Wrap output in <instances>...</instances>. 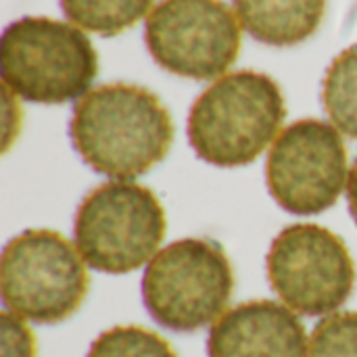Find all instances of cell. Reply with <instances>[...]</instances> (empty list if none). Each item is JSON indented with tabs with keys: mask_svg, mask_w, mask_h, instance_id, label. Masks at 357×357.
I'll use <instances>...</instances> for the list:
<instances>
[{
	"mask_svg": "<svg viewBox=\"0 0 357 357\" xmlns=\"http://www.w3.org/2000/svg\"><path fill=\"white\" fill-rule=\"evenodd\" d=\"M266 180L272 199L293 215H318L331 209L349 180L339 130L320 119L287 126L268 155Z\"/></svg>",
	"mask_w": 357,
	"mask_h": 357,
	"instance_id": "9c48e42d",
	"label": "cell"
},
{
	"mask_svg": "<svg viewBox=\"0 0 357 357\" xmlns=\"http://www.w3.org/2000/svg\"><path fill=\"white\" fill-rule=\"evenodd\" d=\"M266 266L274 293L303 316L337 312L356 287L349 249L335 232L318 224L284 228L272 241Z\"/></svg>",
	"mask_w": 357,
	"mask_h": 357,
	"instance_id": "52a82bcc",
	"label": "cell"
},
{
	"mask_svg": "<svg viewBox=\"0 0 357 357\" xmlns=\"http://www.w3.org/2000/svg\"><path fill=\"white\" fill-rule=\"evenodd\" d=\"M153 0H61L65 17L84 31L113 38L138 23Z\"/></svg>",
	"mask_w": 357,
	"mask_h": 357,
	"instance_id": "4fadbf2b",
	"label": "cell"
},
{
	"mask_svg": "<svg viewBox=\"0 0 357 357\" xmlns=\"http://www.w3.org/2000/svg\"><path fill=\"white\" fill-rule=\"evenodd\" d=\"M88 357H178L172 345L142 326H115L94 339Z\"/></svg>",
	"mask_w": 357,
	"mask_h": 357,
	"instance_id": "5bb4252c",
	"label": "cell"
},
{
	"mask_svg": "<svg viewBox=\"0 0 357 357\" xmlns=\"http://www.w3.org/2000/svg\"><path fill=\"white\" fill-rule=\"evenodd\" d=\"M4 88L38 105H63L90 92L98 56L90 38L50 17H21L0 40Z\"/></svg>",
	"mask_w": 357,
	"mask_h": 357,
	"instance_id": "3957f363",
	"label": "cell"
},
{
	"mask_svg": "<svg viewBox=\"0 0 357 357\" xmlns=\"http://www.w3.org/2000/svg\"><path fill=\"white\" fill-rule=\"evenodd\" d=\"M234 274L224 249L209 238L169 243L149 261L142 301L151 318L174 333H195L224 316Z\"/></svg>",
	"mask_w": 357,
	"mask_h": 357,
	"instance_id": "277c9868",
	"label": "cell"
},
{
	"mask_svg": "<svg viewBox=\"0 0 357 357\" xmlns=\"http://www.w3.org/2000/svg\"><path fill=\"white\" fill-rule=\"evenodd\" d=\"M69 136L96 174L132 180L165 159L174 123L157 94L119 82L92 88L75 102Z\"/></svg>",
	"mask_w": 357,
	"mask_h": 357,
	"instance_id": "6da1fadb",
	"label": "cell"
},
{
	"mask_svg": "<svg viewBox=\"0 0 357 357\" xmlns=\"http://www.w3.org/2000/svg\"><path fill=\"white\" fill-rule=\"evenodd\" d=\"M307 335L291 307L249 301L226 312L207 339L209 357H307Z\"/></svg>",
	"mask_w": 357,
	"mask_h": 357,
	"instance_id": "30bf717a",
	"label": "cell"
},
{
	"mask_svg": "<svg viewBox=\"0 0 357 357\" xmlns=\"http://www.w3.org/2000/svg\"><path fill=\"white\" fill-rule=\"evenodd\" d=\"M165 228V211L153 190L113 180L96 186L79 203L73 238L88 268L128 274L157 255Z\"/></svg>",
	"mask_w": 357,
	"mask_h": 357,
	"instance_id": "5b68a950",
	"label": "cell"
},
{
	"mask_svg": "<svg viewBox=\"0 0 357 357\" xmlns=\"http://www.w3.org/2000/svg\"><path fill=\"white\" fill-rule=\"evenodd\" d=\"M284 117L280 86L266 73L241 69L218 77L192 102L188 142L205 163L243 167L278 138Z\"/></svg>",
	"mask_w": 357,
	"mask_h": 357,
	"instance_id": "7a4b0ae2",
	"label": "cell"
},
{
	"mask_svg": "<svg viewBox=\"0 0 357 357\" xmlns=\"http://www.w3.org/2000/svg\"><path fill=\"white\" fill-rule=\"evenodd\" d=\"M2 357H36V339L23 320L10 312L2 314Z\"/></svg>",
	"mask_w": 357,
	"mask_h": 357,
	"instance_id": "2e32d148",
	"label": "cell"
},
{
	"mask_svg": "<svg viewBox=\"0 0 357 357\" xmlns=\"http://www.w3.org/2000/svg\"><path fill=\"white\" fill-rule=\"evenodd\" d=\"M307 357H357V312L331 314L310 337Z\"/></svg>",
	"mask_w": 357,
	"mask_h": 357,
	"instance_id": "9a60e30c",
	"label": "cell"
},
{
	"mask_svg": "<svg viewBox=\"0 0 357 357\" xmlns=\"http://www.w3.org/2000/svg\"><path fill=\"white\" fill-rule=\"evenodd\" d=\"M241 27L268 46H295L314 36L326 0H232Z\"/></svg>",
	"mask_w": 357,
	"mask_h": 357,
	"instance_id": "8fae6325",
	"label": "cell"
},
{
	"mask_svg": "<svg viewBox=\"0 0 357 357\" xmlns=\"http://www.w3.org/2000/svg\"><path fill=\"white\" fill-rule=\"evenodd\" d=\"M347 203H349V213L357 224V159L351 165L349 180H347Z\"/></svg>",
	"mask_w": 357,
	"mask_h": 357,
	"instance_id": "e0dca14e",
	"label": "cell"
},
{
	"mask_svg": "<svg viewBox=\"0 0 357 357\" xmlns=\"http://www.w3.org/2000/svg\"><path fill=\"white\" fill-rule=\"evenodd\" d=\"M88 293V274L75 245L54 230H25L0 259V295L6 312L33 324L73 316Z\"/></svg>",
	"mask_w": 357,
	"mask_h": 357,
	"instance_id": "8992f818",
	"label": "cell"
},
{
	"mask_svg": "<svg viewBox=\"0 0 357 357\" xmlns=\"http://www.w3.org/2000/svg\"><path fill=\"white\" fill-rule=\"evenodd\" d=\"M322 105L333 126L357 140V44L339 52L326 69Z\"/></svg>",
	"mask_w": 357,
	"mask_h": 357,
	"instance_id": "7c38bea8",
	"label": "cell"
},
{
	"mask_svg": "<svg viewBox=\"0 0 357 357\" xmlns=\"http://www.w3.org/2000/svg\"><path fill=\"white\" fill-rule=\"evenodd\" d=\"M144 42L165 71L215 79L238 56L241 23L222 0H161L146 17Z\"/></svg>",
	"mask_w": 357,
	"mask_h": 357,
	"instance_id": "ba28073f",
	"label": "cell"
}]
</instances>
